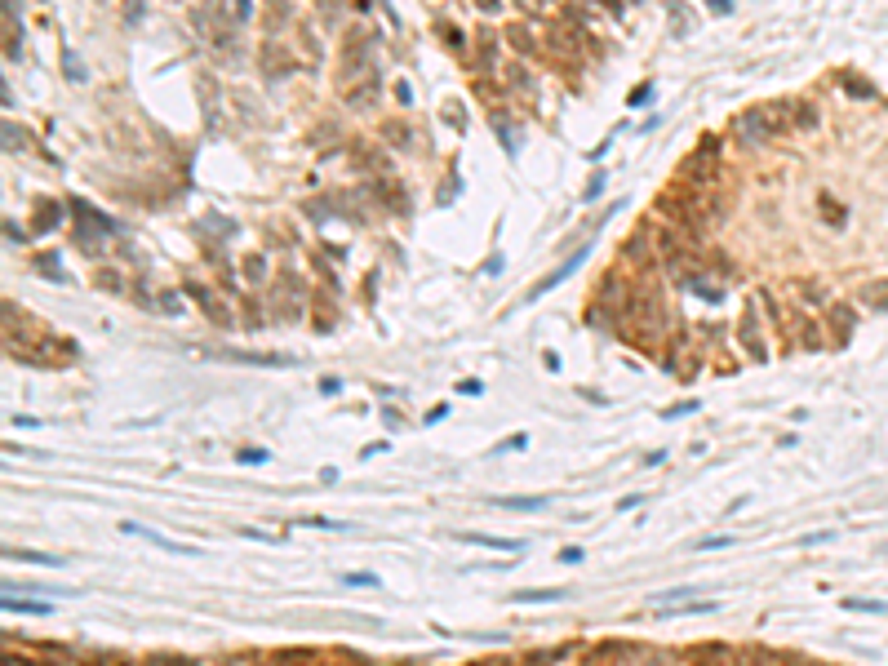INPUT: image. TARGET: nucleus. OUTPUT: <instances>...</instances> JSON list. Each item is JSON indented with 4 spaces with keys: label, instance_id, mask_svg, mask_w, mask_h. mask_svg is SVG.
<instances>
[{
    "label": "nucleus",
    "instance_id": "1",
    "mask_svg": "<svg viewBox=\"0 0 888 666\" xmlns=\"http://www.w3.org/2000/svg\"><path fill=\"white\" fill-rule=\"evenodd\" d=\"M666 320H670V316H666V294L653 285V280H644V285L631 289V302H627L631 333H657V337H662Z\"/></svg>",
    "mask_w": 888,
    "mask_h": 666
},
{
    "label": "nucleus",
    "instance_id": "2",
    "mask_svg": "<svg viewBox=\"0 0 888 666\" xmlns=\"http://www.w3.org/2000/svg\"><path fill=\"white\" fill-rule=\"evenodd\" d=\"M373 71V36L364 27H351L342 36V53H338V80L342 84H355Z\"/></svg>",
    "mask_w": 888,
    "mask_h": 666
},
{
    "label": "nucleus",
    "instance_id": "3",
    "mask_svg": "<svg viewBox=\"0 0 888 666\" xmlns=\"http://www.w3.org/2000/svg\"><path fill=\"white\" fill-rule=\"evenodd\" d=\"M679 178L684 182H697V187H715L720 182V156H715V138H702L693 156L679 165Z\"/></svg>",
    "mask_w": 888,
    "mask_h": 666
},
{
    "label": "nucleus",
    "instance_id": "4",
    "mask_svg": "<svg viewBox=\"0 0 888 666\" xmlns=\"http://www.w3.org/2000/svg\"><path fill=\"white\" fill-rule=\"evenodd\" d=\"M751 111L764 120L769 134H786V129H795V98H769V102H760V107H751Z\"/></svg>",
    "mask_w": 888,
    "mask_h": 666
},
{
    "label": "nucleus",
    "instance_id": "5",
    "mask_svg": "<svg viewBox=\"0 0 888 666\" xmlns=\"http://www.w3.org/2000/svg\"><path fill=\"white\" fill-rule=\"evenodd\" d=\"M729 134L738 138V143L746 147V152H760V147L773 138L769 129H764V120L755 116V111H742V116H733V120H729Z\"/></svg>",
    "mask_w": 888,
    "mask_h": 666
},
{
    "label": "nucleus",
    "instance_id": "6",
    "mask_svg": "<svg viewBox=\"0 0 888 666\" xmlns=\"http://www.w3.org/2000/svg\"><path fill=\"white\" fill-rule=\"evenodd\" d=\"M196 93H200V111H205V125H218L222 120V89H218V80L209 76V71H200L196 76Z\"/></svg>",
    "mask_w": 888,
    "mask_h": 666
},
{
    "label": "nucleus",
    "instance_id": "7",
    "mask_svg": "<svg viewBox=\"0 0 888 666\" xmlns=\"http://www.w3.org/2000/svg\"><path fill=\"white\" fill-rule=\"evenodd\" d=\"M187 289H191V298H196V307H200V311H205V316H209V320H213V324H231V307H222V298H218V294H213V289H209V285H196V280H191V285H187Z\"/></svg>",
    "mask_w": 888,
    "mask_h": 666
},
{
    "label": "nucleus",
    "instance_id": "8",
    "mask_svg": "<svg viewBox=\"0 0 888 666\" xmlns=\"http://www.w3.org/2000/svg\"><path fill=\"white\" fill-rule=\"evenodd\" d=\"M587 253H591V245H587V249H578V253H573L569 262H560V267H555V271H551V276H546V280H537V285L528 289V298H524V302H533V298H542L546 289H555V285H560V280H569L573 271H578L582 262H587Z\"/></svg>",
    "mask_w": 888,
    "mask_h": 666
},
{
    "label": "nucleus",
    "instance_id": "9",
    "mask_svg": "<svg viewBox=\"0 0 888 666\" xmlns=\"http://www.w3.org/2000/svg\"><path fill=\"white\" fill-rule=\"evenodd\" d=\"M294 71V58H289L285 45H262V76L267 80H285Z\"/></svg>",
    "mask_w": 888,
    "mask_h": 666
},
{
    "label": "nucleus",
    "instance_id": "10",
    "mask_svg": "<svg viewBox=\"0 0 888 666\" xmlns=\"http://www.w3.org/2000/svg\"><path fill=\"white\" fill-rule=\"evenodd\" d=\"M742 342H746V351L755 355V360H764V342H760V307H755V298L746 302V311H742Z\"/></svg>",
    "mask_w": 888,
    "mask_h": 666
},
{
    "label": "nucleus",
    "instance_id": "11",
    "mask_svg": "<svg viewBox=\"0 0 888 666\" xmlns=\"http://www.w3.org/2000/svg\"><path fill=\"white\" fill-rule=\"evenodd\" d=\"M231 107H240V120H244V125H253V129L267 125V111L258 107V98H253L249 89H231Z\"/></svg>",
    "mask_w": 888,
    "mask_h": 666
},
{
    "label": "nucleus",
    "instance_id": "12",
    "mask_svg": "<svg viewBox=\"0 0 888 666\" xmlns=\"http://www.w3.org/2000/svg\"><path fill=\"white\" fill-rule=\"evenodd\" d=\"M458 542H471V547H489V551H506V556H519L524 551V542L519 538H493V533H458Z\"/></svg>",
    "mask_w": 888,
    "mask_h": 666
},
{
    "label": "nucleus",
    "instance_id": "13",
    "mask_svg": "<svg viewBox=\"0 0 888 666\" xmlns=\"http://www.w3.org/2000/svg\"><path fill=\"white\" fill-rule=\"evenodd\" d=\"M58 222H62V204H58V200H49V195H45V200H36V209H32V231H54Z\"/></svg>",
    "mask_w": 888,
    "mask_h": 666
},
{
    "label": "nucleus",
    "instance_id": "14",
    "mask_svg": "<svg viewBox=\"0 0 888 666\" xmlns=\"http://www.w3.org/2000/svg\"><path fill=\"white\" fill-rule=\"evenodd\" d=\"M342 98H347V107H369V102L377 98V71H369V76L355 80V84H347Z\"/></svg>",
    "mask_w": 888,
    "mask_h": 666
},
{
    "label": "nucleus",
    "instance_id": "15",
    "mask_svg": "<svg viewBox=\"0 0 888 666\" xmlns=\"http://www.w3.org/2000/svg\"><path fill=\"white\" fill-rule=\"evenodd\" d=\"M546 502H551L546 493H515V498H493V506H502V511H542Z\"/></svg>",
    "mask_w": 888,
    "mask_h": 666
},
{
    "label": "nucleus",
    "instance_id": "16",
    "mask_svg": "<svg viewBox=\"0 0 888 666\" xmlns=\"http://www.w3.org/2000/svg\"><path fill=\"white\" fill-rule=\"evenodd\" d=\"M569 591L564 586H542V591H515V604H555V599H564Z\"/></svg>",
    "mask_w": 888,
    "mask_h": 666
},
{
    "label": "nucleus",
    "instance_id": "17",
    "mask_svg": "<svg viewBox=\"0 0 888 666\" xmlns=\"http://www.w3.org/2000/svg\"><path fill=\"white\" fill-rule=\"evenodd\" d=\"M853 320H857V316H853V307H848V302H835V311H830V329H835V337H839V342H844V337L853 333Z\"/></svg>",
    "mask_w": 888,
    "mask_h": 666
},
{
    "label": "nucleus",
    "instance_id": "18",
    "mask_svg": "<svg viewBox=\"0 0 888 666\" xmlns=\"http://www.w3.org/2000/svg\"><path fill=\"white\" fill-rule=\"evenodd\" d=\"M5 152H9V156H14V152H36V143L14 125V120H5Z\"/></svg>",
    "mask_w": 888,
    "mask_h": 666
},
{
    "label": "nucleus",
    "instance_id": "19",
    "mask_svg": "<svg viewBox=\"0 0 888 666\" xmlns=\"http://www.w3.org/2000/svg\"><path fill=\"white\" fill-rule=\"evenodd\" d=\"M102 9H116L120 18H129V23H143V0H98Z\"/></svg>",
    "mask_w": 888,
    "mask_h": 666
},
{
    "label": "nucleus",
    "instance_id": "20",
    "mask_svg": "<svg viewBox=\"0 0 888 666\" xmlns=\"http://www.w3.org/2000/svg\"><path fill=\"white\" fill-rule=\"evenodd\" d=\"M5 613H49V604L45 599H18V595H5Z\"/></svg>",
    "mask_w": 888,
    "mask_h": 666
},
{
    "label": "nucleus",
    "instance_id": "21",
    "mask_svg": "<svg viewBox=\"0 0 888 666\" xmlns=\"http://www.w3.org/2000/svg\"><path fill=\"white\" fill-rule=\"evenodd\" d=\"M231 360H249V364H289V355L280 351H226Z\"/></svg>",
    "mask_w": 888,
    "mask_h": 666
},
{
    "label": "nucleus",
    "instance_id": "22",
    "mask_svg": "<svg viewBox=\"0 0 888 666\" xmlns=\"http://www.w3.org/2000/svg\"><path fill=\"white\" fill-rule=\"evenodd\" d=\"M5 556H9V560H27V564H49V569H62V556H40V551H18V547H9Z\"/></svg>",
    "mask_w": 888,
    "mask_h": 666
},
{
    "label": "nucleus",
    "instance_id": "23",
    "mask_svg": "<svg viewBox=\"0 0 888 666\" xmlns=\"http://www.w3.org/2000/svg\"><path fill=\"white\" fill-rule=\"evenodd\" d=\"M382 138H386L391 147H404V152H409V143H413V134L400 125V120H386V125H382Z\"/></svg>",
    "mask_w": 888,
    "mask_h": 666
},
{
    "label": "nucleus",
    "instance_id": "24",
    "mask_svg": "<svg viewBox=\"0 0 888 666\" xmlns=\"http://www.w3.org/2000/svg\"><path fill=\"white\" fill-rule=\"evenodd\" d=\"M62 71H67V80H71V84H89V76H84L80 53H75V49H62Z\"/></svg>",
    "mask_w": 888,
    "mask_h": 666
},
{
    "label": "nucleus",
    "instance_id": "25",
    "mask_svg": "<svg viewBox=\"0 0 888 666\" xmlns=\"http://www.w3.org/2000/svg\"><path fill=\"white\" fill-rule=\"evenodd\" d=\"M493 67H498V40L484 36V40H480V71H493Z\"/></svg>",
    "mask_w": 888,
    "mask_h": 666
},
{
    "label": "nucleus",
    "instance_id": "26",
    "mask_svg": "<svg viewBox=\"0 0 888 666\" xmlns=\"http://www.w3.org/2000/svg\"><path fill=\"white\" fill-rule=\"evenodd\" d=\"M267 5H271V14H267V27H271V32H280V27L289 23V0H267Z\"/></svg>",
    "mask_w": 888,
    "mask_h": 666
},
{
    "label": "nucleus",
    "instance_id": "27",
    "mask_svg": "<svg viewBox=\"0 0 888 666\" xmlns=\"http://www.w3.org/2000/svg\"><path fill=\"white\" fill-rule=\"evenodd\" d=\"M506 40H511L515 49L524 53V58H528V53H533V36H528V27H524V23H519V27H511V32H506Z\"/></svg>",
    "mask_w": 888,
    "mask_h": 666
},
{
    "label": "nucleus",
    "instance_id": "28",
    "mask_svg": "<svg viewBox=\"0 0 888 666\" xmlns=\"http://www.w3.org/2000/svg\"><path fill=\"white\" fill-rule=\"evenodd\" d=\"M844 608H853V613H888V604L884 599H844Z\"/></svg>",
    "mask_w": 888,
    "mask_h": 666
},
{
    "label": "nucleus",
    "instance_id": "29",
    "mask_svg": "<svg viewBox=\"0 0 888 666\" xmlns=\"http://www.w3.org/2000/svg\"><path fill=\"white\" fill-rule=\"evenodd\" d=\"M817 125V107L813 102H795V129H813Z\"/></svg>",
    "mask_w": 888,
    "mask_h": 666
},
{
    "label": "nucleus",
    "instance_id": "30",
    "mask_svg": "<svg viewBox=\"0 0 888 666\" xmlns=\"http://www.w3.org/2000/svg\"><path fill=\"white\" fill-rule=\"evenodd\" d=\"M338 582H347V586H377V573H342Z\"/></svg>",
    "mask_w": 888,
    "mask_h": 666
},
{
    "label": "nucleus",
    "instance_id": "31",
    "mask_svg": "<svg viewBox=\"0 0 888 666\" xmlns=\"http://www.w3.org/2000/svg\"><path fill=\"white\" fill-rule=\"evenodd\" d=\"M244 276H249L253 285H258V280L267 276V267H262V258H258V253H253V258H244Z\"/></svg>",
    "mask_w": 888,
    "mask_h": 666
},
{
    "label": "nucleus",
    "instance_id": "32",
    "mask_svg": "<svg viewBox=\"0 0 888 666\" xmlns=\"http://www.w3.org/2000/svg\"><path fill=\"white\" fill-rule=\"evenodd\" d=\"M862 298H866L871 307H888V285H875V289H866Z\"/></svg>",
    "mask_w": 888,
    "mask_h": 666
},
{
    "label": "nucleus",
    "instance_id": "33",
    "mask_svg": "<svg viewBox=\"0 0 888 666\" xmlns=\"http://www.w3.org/2000/svg\"><path fill=\"white\" fill-rule=\"evenodd\" d=\"M54 262H58V258H49V253H45V258H36V271H40V276H54V280H62V271L54 267Z\"/></svg>",
    "mask_w": 888,
    "mask_h": 666
},
{
    "label": "nucleus",
    "instance_id": "34",
    "mask_svg": "<svg viewBox=\"0 0 888 666\" xmlns=\"http://www.w3.org/2000/svg\"><path fill=\"white\" fill-rule=\"evenodd\" d=\"M724 547H733V538H702L693 551H724Z\"/></svg>",
    "mask_w": 888,
    "mask_h": 666
},
{
    "label": "nucleus",
    "instance_id": "35",
    "mask_svg": "<svg viewBox=\"0 0 888 666\" xmlns=\"http://www.w3.org/2000/svg\"><path fill=\"white\" fill-rule=\"evenodd\" d=\"M830 538H835V529H821V533H804V538H799V547H817V542H830Z\"/></svg>",
    "mask_w": 888,
    "mask_h": 666
},
{
    "label": "nucleus",
    "instance_id": "36",
    "mask_svg": "<svg viewBox=\"0 0 888 666\" xmlns=\"http://www.w3.org/2000/svg\"><path fill=\"white\" fill-rule=\"evenodd\" d=\"M844 80H848V93H857V98H871V93H875L871 84H866V80H857V76H844Z\"/></svg>",
    "mask_w": 888,
    "mask_h": 666
},
{
    "label": "nucleus",
    "instance_id": "37",
    "mask_svg": "<svg viewBox=\"0 0 888 666\" xmlns=\"http://www.w3.org/2000/svg\"><path fill=\"white\" fill-rule=\"evenodd\" d=\"M444 116H449V125H453V129L467 125V120H462V107H458V102H444Z\"/></svg>",
    "mask_w": 888,
    "mask_h": 666
},
{
    "label": "nucleus",
    "instance_id": "38",
    "mask_svg": "<svg viewBox=\"0 0 888 666\" xmlns=\"http://www.w3.org/2000/svg\"><path fill=\"white\" fill-rule=\"evenodd\" d=\"M240 462L244 466H258V462H267V453H262V449H240Z\"/></svg>",
    "mask_w": 888,
    "mask_h": 666
},
{
    "label": "nucleus",
    "instance_id": "39",
    "mask_svg": "<svg viewBox=\"0 0 888 666\" xmlns=\"http://www.w3.org/2000/svg\"><path fill=\"white\" fill-rule=\"evenodd\" d=\"M684 414H697V400H684V405H675V409H666L662 418H684Z\"/></svg>",
    "mask_w": 888,
    "mask_h": 666
},
{
    "label": "nucleus",
    "instance_id": "40",
    "mask_svg": "<svg viewBox=\"0 0 888 666\" xmlns=\"http://www.w3.org/2000/svg\"><path fill=\"white\" fill-rule=\"evenodd\" d=\"M253 18V0H235V23H249Z\"/></svg>",
    "mask_w": 888,
    "mask_h": 666
},
{
    "label": "nucleus",
    "instance_id": "41",
    "mask_svg": "<svg viewBox=\"0 0 888 666\" xmlns=\"http://www.w3.org/2000/svg\"><path fill=\"white\" fill-rule=\"evenodd\" d=\"M480 391H484V387H480L476 378H462V382H458V396H480Z\"/></svg>",
    "mask_w": 888,
    "mask_h": 666
},
{
    "label": "nucleus",
    "instance_id": "42",
    "mask_svg": "<svg viewBox=\"0 0 888 666\" xmlns=\"http://www.w3.org/2000/svg\"><path fill=\"white\" fill-rule=\"evenodd\" d=\"M560 564H582V547H564L560 551Z\"/></svg>",
    "mask_w": 888,
    "mask_h": 666
},
{
    "label": "nucleus",
    "instance_id": "43",
    "mask_svg": "<svg viewBox=\"0 0 888 666\" xmlns=\"http://www.w3.org/2000/svg\"><path fill=\"white\" fill-rule=\"evenodd\" d=\"M98 285L102 289H120V276H116V271H98Z\"/></svg>",
    "mask_w": 888,
    "mask_h": 666
},
{
    "label": "nucleus",
    "instance_id": "44",
    "mask_svg": "<svg viewBox=\"0 0 888 666\" xmlns=\"http://www.w3.org/2000/svg\"><path fill=\"white\" fill-rule=\"evenodd\" d=\"M640 502H644V493H627V498L618 502V511H631V506H640Z\"/></svg>",
    "mask_w": 888,
    "mask_h": 666
},
{
    "label": "nucleus",
    "instance_id": "45",
    "mask_svg": "<svg viewBox=\"0 0 888 666\" xmlns=\"http://www.w3.org/2000/svg\"><path fill=\"white\" fill-rule=\"evenodd\" d=\"M600 191H604V174H595V178H591V187H587V200H595Z\"/></svg>",
    "mask_w": 888,
    "mask_h": 666
},
{
    "label": "nucleus",
    "instance_id": "46",
    "mask_svg": "<svg viewBox=\"0 0 888 666\" xmlns=\"http://www.w3.org/2000/svg\"><path fill=\"white\" fill-rule=\"evenodd\" d=\"M160 298H165V311H169V316H174V311H183V302H178V294H160Z\"/></svg>",
    "mask_w": 888,
    "mask_h": 666
},
{
    "label": "nucleus",
    "instance_id": "47",
    "mask_svg": "<svg viewBox=\"0 0 888 666\" xmlns=\"http://www.w3.org/2000/svg\"><path fill=\"white\" fill-rule=\"evenodd\" d=\"M706 5H711L715 14H729V9H733V0H706Z\"/></svg>",
    "mask_w": 888,
    "mask_h": 666
},
{
    "label": "nucleus",
    "instance_id": "48",
    "mask_svg": "<svg viewBox=\"0 0 888 666\" xmlns=\"http://www.w3.org/2000/svg\"><path fill=\"white\" fill-rule=\"evenodd\" d=\"M595 5H604L609 14H622V0H595Z\"/></svg>",
    "mask_w": 888,
    "mask_h": 666
},
{
    "label": "nucleus",
    "instance_id": "49",
    "mask_svg": "<svg viewBox=\"0 0 888 666\" xmlns=\"http://www.w3.org/2000/svg\"><path fill=\"white\" fill-rule=\"evenodd\" d=\"M476 5L484 9V14H498V0H476Z\"/></svg>",
    "mask_w": 888,
    "mask_h": 666
},
{
    "label": "nucleus",
    "instance_id": "50",
    "mask_svg": "<svg viewBox=\"0 0 888 666\" xmlns=\"http://www.w3.org/2000/svg\"><path fill=\"white\" fill-rule=\"evenodd\" d=\"M542 5H551V0H542ZM555 5H560V0H555Z\"/></svg>",
    "mask_w": 888,
    "mask_h": 666
}]
</instances>
